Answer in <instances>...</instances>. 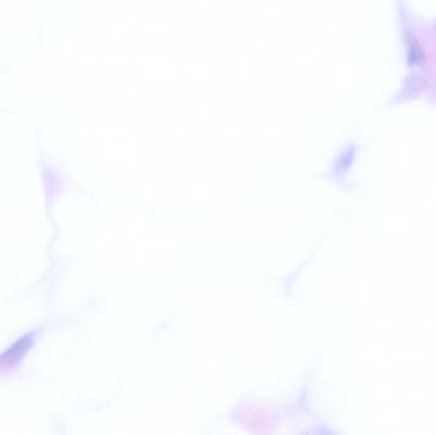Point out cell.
Returning a JSON list of instances; mask_svg holds the SVG:
<instances>
[{
    "label": "cell",
    "mask_w": 436,
    "mask_h": 435,
    "mask_svg": "<svg viewBox=\"0 0 436 435\" xmlns=\"http://www.w3.org/2000/svg\"><path fill=\"white\" fill-rule=\"evenodd\" d=\"M35 333H27L18 338L9 349H7L3 354H0V373L11 372L27 354L33 344Z\"/></svg>",
    "instance_id": "1"
}]
</instances>
